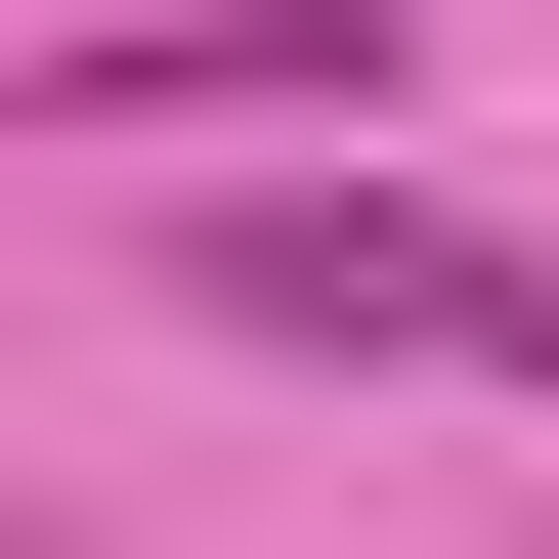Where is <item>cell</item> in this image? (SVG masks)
Masks as SVG:
<instances>
[{
  "mask_svg": "<svg viewBox=\"0 0 559 559\" xmlns=\"http://www.w3.org/2000/svg\"><path fill=\"white\" fill-rule=\"evenodd\" d=\"M173 301L345 388H559V215H430V173H173Z\"/></svg>",
  "mask_w": 559,
  "mask_h": 559,
  "instance_id": "cell-1",
  "label": "cell"
},
{
  "mask_svg": "<svg viewBox=\"0 0 559 559\" xmlns=\"http://www.w3.org/2000/svg\"><path fill=\"white\" fill-rule=\"evenodd\" d=\"M388 86H430L388 0H130V44H44V130H86V173H301V130L388 173Z\"/></svg>",
  "mask_w": 559,
  "mask_h": 559,
  "instance_id": "cell-2",
  "label": "cell"
}]
</instances>
